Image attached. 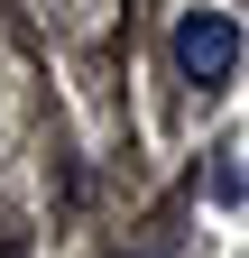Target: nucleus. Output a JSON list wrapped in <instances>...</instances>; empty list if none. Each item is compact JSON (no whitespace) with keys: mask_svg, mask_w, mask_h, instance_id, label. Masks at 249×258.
I'll use <instances>...</instances> for the list:
<instances>
[{"mask_svg":"<svg viewBox=\"0 0 249 258\" xmlns=\"http://www.w3.org/2000/svg\"><path fill=\"white\" fill-rule=\"evenodd\" d=\"M231 64H240V28H231V10H184L175 19V74L184 83H231Z\"/></svg>","mask_w":249,"mask_h":258,"instance_id":"1","label":"nucleus"}]
</instances>
